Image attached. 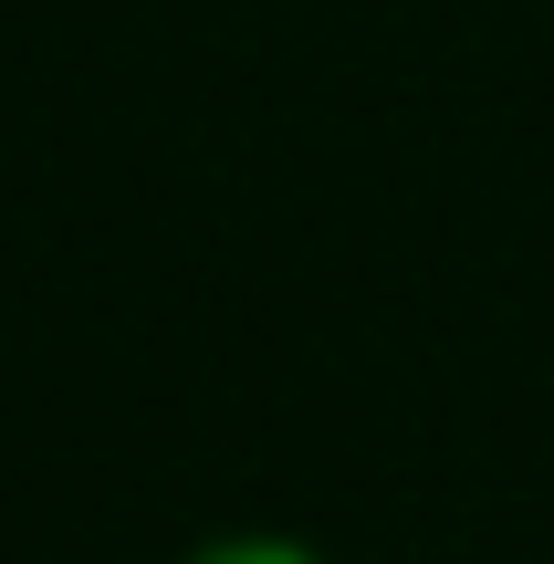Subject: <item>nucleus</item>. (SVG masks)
Instances as JSON below:
<instances>
[{"mask_svg":"<svg viewBox=\"0 0 554 564\" xmlns=\"http://www.w3.org/2000/svg\"><path fill=\"white\" fill-rule=\"evenodd\" d=\"M178 564H335V554L304 544V533H209V544H188Z\"/></svg>","mask_w":554,"mask_h":564,"instance_id":"obj_1","label":"nucleus"}]
</instances>
